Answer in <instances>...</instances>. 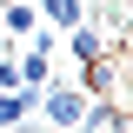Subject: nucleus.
I'll return each mask as SVG.
<instances>
[{
    "mask_svg": "<svg viewBox=\"0 0 133 133\" xmlns=\"http://www.w3.org/2000/svg\"><path fill=\"white\" fill-rule=\"evenodd\" d=\"M33 120V93L27 87H0V133H20Z\"/></svg>",
    "mask_w": 133,
    "mask_h": 133,
    "instance_id": "nucleus-3",
    "label": "nucleus"
},
{
    "mask_svg": "<svg viewBox=\"0 0 133 133\" xmlns=\"http://www.w3.org/2000/svg\"><path fill=\"white\" fill-rule=\"evenodd\" d=\"M87 107H93V93H87V80H47L40 93H33V113L47 120V127H80Z\"/></svg>",
    "mask_w": 133,
    "mask_h": 133,
    "instance_id": "nucleus-1",
    "label": "nucleus"
},
{
    "mask_svg": "<svg viewBox=\"0 0 133 133\" xmlns=\"http://www.w3.org/2000/svg\"><path fill=\"white\" fill-rule=\"evenodd\" d=\"M33 7H40V27H53L60 40L73 27H87V0H33Z\"/></svg>",
    "mask_w": 133,
    "mask_h": 133,
    "instance_id": "nucleus-2",
    "label": "nucleus"
}]
</instances>
